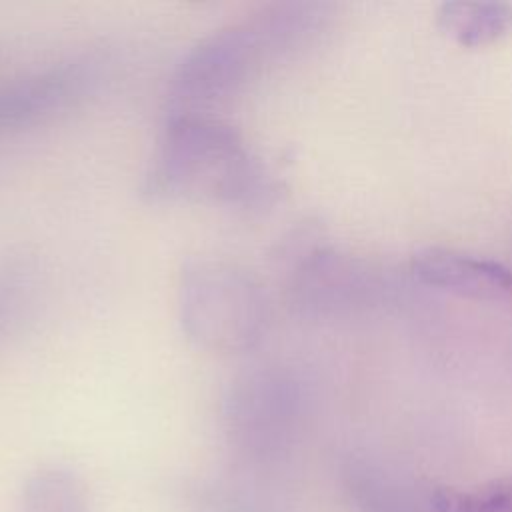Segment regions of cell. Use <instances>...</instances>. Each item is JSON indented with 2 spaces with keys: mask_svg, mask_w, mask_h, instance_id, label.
<instances>
[{
  "mask_svg": "<svg viewBox=\"0 0 512 512\" xmlns=\"http://www.w3.org/2000/svg\"><path fill=\"white\" fill-rule=\"evenodd\" d=\"M428 504L432 512H512V476L474 488H438Z\"/></svg>",
  "mask_w": 512,
  "mask_h": 512,
  "instance_id": "obj_10",
  "label": "cell"
},
{
  "mask_svg": "<svg viewBox=\"0 0 512 512\" xmlns=\"http://www.w3.org/2000/svg\"><path fill=\"white\" fill-rule=\"evenodd\" d=\"M110 56L86 50L0 82V134L42 124L100 90Z\"/></svg>",
  "mask_w": 512,
  "mask_h": 512,
  "instance_id": "obj_5",
  "label": "cell"
},
{
  "mask_svg": "<svg viewBox=\"0 0 512 512\" xmlns=\"http://www.w3.org/2000/svg\"><path fill=\"white\" fill-rule=\"evenodd\" d=\"M308 12L276 4L226 24L194 42L168 80V112H208L238 94L256 72L298 42Z\"/></svg>",
  "mask_w": 512,
  "mask_h": 512,
  "instance_id": "obj_2",
  "label": "cell"
},
{
  "mask_svg": "<svg viewBox=\"0 0 512 512\" xmlns=\"http://www.w3.org/2000/svg\"><path fill=\"white\" fill-rule=\"evenodd\" d=\"M14 512H92L84 480L68 466L46 464L24 480Z\"/></svg>",
  "mask_w": 512,
  "mask_h": 512,
  "instance_id": "obj_7",
  "label": "cell"
},
{
  "mask_svg": "<svg viewBox=\"0 0 512 512\" xmlns=\"http://www.w3.org/2000/svg\"><path fill=\"white\" fill-rule=\"evenodd\" d=\"M190 512H278L254 484L230 478H200L186 488Z\"/></svg>",
  "mask_w": 512,
  "mask_h": 512,
  "instance_id": "obj_9",
  "label": "cell"
},
{
  "mask_svg": "<svg viewBox=\"0 0 512 512\" xmlns=\"http://www.w3.org/2000/svg\"><path fill=\"white\" fill-rule=\"evenodd\" d=\"M414 276L452 294L512 308V268L450 248H424L412 256Z\"/></svg>",
  "mask_w": 512,
  "mask_h": 512,
  "instance_id": "obj_6",
  "label": "cell"
},
{
  "mask_svg": "<svg viewBox=\"0 0 512 512\" xmlns=\"http://www.w3.org/2000/svg\"><path fill=\"white\" fill-rule=\"evenodd\" d=\"M294 416L292 384L272 368H248L224 390L220 424L236 462L256 470L286 448Z\"/></svg>",
  "mask_w": 512,
  "mask_h": 512,
  "instance_id": "obj_4",
  "label": "cell"
},
{
  "mask_svg": "<svg viewBox=\"0 0 512 512\" xmlns=\"http://www.w3.org/2000/svg\"><path fill=\"white\" fill-rule=\"evenodd\" d=\"M144 194L150 200H206L252 214L274 202L278 184L232 124L208 112H168Z\"/></svg>",
  "mask_w": 512,
  "mask_h": 512,
  "instance_id": "obj_1",
  "label": "cell"
},
{
  "mask_svg": "<svg viewBox=\"0 0 512 512\" xmlns=\"http://www.w3.org/2000/svg\"><path fill=\"white\" fill-rule=\"evenodd\" d=\"M182 332L212 352H244L258 344L268 324V300L242 266L218 258L182 264L176 284Z\"/></svg>",
  "mask_w": 512,
  "mask_h": 512,
  "instance_id": "obj_3",
  "label": "cell"
},
{
  "mask_svg": "<svg viewBox=\"0 0 512 512\" xmlns=\"http://www.w3.org/2000/svg\"><path fill=\"white\" fill-rule=\"evenodd\" d=\"M438 24L462 46H484L508 34L512 6L500 2H446L438 10Z\"/></svg>",
  "mask_w": 512,
  "mask_h": 512,
  "instance_id": "obj_8",
  "label": "cell"
},
{
  "mask_svg": "<svg viewBox=\"0 0 512 512\" xmlns=\"http://www.w3.org/2000/svg\"><path fill=\"white\" fill-rule=\"evenodd\" d=\"M28 278L20 268H0V338L18 318L28 294Z\"/></svg>",
  "mask_w": 512,
  "mask_h": 512,
  "instance_id": "obj_11",
  "label": "cell"
}]
</instances>
